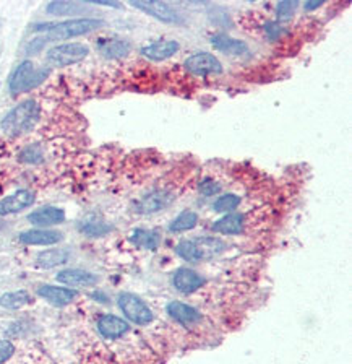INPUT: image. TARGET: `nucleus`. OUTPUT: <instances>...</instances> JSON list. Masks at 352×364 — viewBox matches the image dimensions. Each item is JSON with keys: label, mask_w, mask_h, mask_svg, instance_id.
<instances>
[{"label": "nucleus", "mask_w": 352, "mask_h": 364, "mask_svg": "<svg viewBox=\"0 0 352 364\" xmlns=\"http://www.w3.org/2000/svg\"><path fill=\"white\" fill-rule=\"evenodd\" d=\"M41 116V109L36 101H25L12 109L10 112L0 122V127L7 135L16 137L25 132H29Z\"/></svg>", "instance_id": "f257e3e1"}, {"label": "nucleus", "mask_w": 352, "mask_h": 364, "mask_svg": "<svg viewBox=\"0 0 352 364\" xmlns=\"http://www.w3.org/2000/svg\"><path fill=\"white\" fill-rule=\"evenodd\" d=\"M29 302H32V295L28 291H25V289L5 293V295L0 296V306L5 309H20L23 306L29 304Z\"/></svg>", "instance_id": "5701e85b"}, {"label": "nucleus", "mask_w": 352, "mask_h": 364, "mask_svg": "<svg viewBox=\"0 0 352 364\" xmlns=\"http://www.w3.org/2000/svg\"><path fill=\"white\" fill-rule=\"evenodd\" d=\"M321 5V2H307L305 8L307 10H314V8H318Z\"/></svg>", "instance_id": "f704fd0d"}, {"label": "nucleus", "mask_w": 352, "mask_h": 364, "mask_svg": "<svg viewBox=\"0 0 352 364\" xmlns=\"http://www.w3.org/2000/svg\"><path fill=\"white\" fill-rule=\"evenodd\" d=\"M239 205H240L239 195L224 194L219 197L216 202H214L213 208H214V212H218V213H227V212H232V210H236Z\"/></svg>", "instance_id": "bb28decb"}, {"label": "nucleus", "mask_w": 352, "mask_h": 364, "mask_svg": "<svg viewBox=\"0 0 352 364\" xmlns=\"http://www.w3.org/2000/svg\"><path fill=\"white\" fill-rule=\"evenodd\" d=\"M98 47L103 52V56L109 57V59L124 57L130 51V45L124 39H104V41L99 43Z\"/></svg>", "instance_id": "4be33fe9"}, {"label": "nucleus", "mask_w": 352, "mask_h": 364, "mask_svg": "<svg viewBox=\"0 0 352 364\" xmlns=\"http://www.w3.org/2000/svg\"><path fill=\"white\" fill-rule=\"evenodd\" d=\"M15 354V345L10 340H0V364L7 363Z\"/></svg>", "instance_id": "473e14b6"}, {"label": "nucleus", "mask_w": 352, "mask_h": 364, "mask_svg": "<svg viewBox=\"0 0 352 364\" xmlns=\"http://www.w3.org/2000/svg\"><path fill=\"white\" fill-rule=\"evenodd\" d=\"M49 67H34L32 60H25L12 73L8 86H10V91L13 95L25 93V91H29L41 85L49 77Z\"/></svg>", "instance_id": "7ed1b4c3"}, {"label": "nucleus", "mask_w": 352, "mask_h": 364, "mask_svg": "<svg viewBox=\"0 0 352 364\" xmlns=\"http://www.w3.org/2000/svg\"><path fill=\"white\" fill-rule=\"evenodd\" d=\"M65 220V212L57 207H44L28 215V221L34 226L46 228L52 225H60Z\"/></svg>", "instance_id": "2eb2a0df"}, {"label": "nucleus", "mask_w": 352, "mask_h": 364, "mask_svg": "<svg viewBox=\"0 0 352 364\" xmlns=\"http://www.w3.org/2000/svg\"><path fill=\"white\" fill-rule=\"evenodd\" d=\"M198 215L195 212H192V210H186V212H182L179 215V217H175L173 221H171L169 225V230L173 232H180V231H188V230H193L198 225Z\"/></svg>", "instance_id": "393cba45"}, {"label": "nucleus", "mask_w": 352, "mask_h": 364, "mask_svg": "<svg viewBox=\"0 0 352 364\" xmlns=\"http://www.w3.org/2000/svg\"><path fill=\"white\" fill-rule=\"evenodd\" d=\"M118 308H121L122 313L130 322H134L135 326H149L155 319L153 315V311L149 309V306L144 302L142 298H138L136 295H131V293H122L118 296Z\"/></svg>", "instance_id": "20e7f679"}, {"label": "nucleus", "mask_w": 352, "mask_h": 364, "mask_svg": "<svg viewBox=\"0 0 352 364\" xmlns=\"http://www.w3.org/2000/svg\"><path fill=\"white\" fill-rule=\"evenodd\" d=\"M244 215L240 213H229L226 217H223L221 220H218L213 225V230L216 232H221V234H240L242 230H244Z\"/></svg>", "instance_id": "aec40b11"}, {"label": "nucleus", "mask_w": 352, "mask_h": 364, "mask_svg": "<svg viewBox=\"0 0 352 364\" xmlns=\"http://www.w3.org/2000/svg\"><path fill=\"white\" fill-rule=\"evenodd\" d=\"M211 45L214 46V49L232 56H244L249 52V46L244 41L229 38L226 34H216V36L211 38Z\"/></svg>", "instance_id": "6ab92c4d"}, {"label": "nucleus", "mask_w": 352, "mask_h": 364, "mask_svg": "<svg viewBox=\"0 0 352 364\" xmlns=\"http://www.w3.org/2000/svg\"><path fill=\"white\" fill-rule=\"evenodd\" d=\"M68 257L70 252L67 249H47V251L39 254L36 262L41 269H54V267L65 264Z\"/></svg>", "instance_id": "412c9836"}, {"label": "nucleus", "mask_w": 352, "mask_h": 364, "mask_svg": "<svg viewBox=\"0 0 352 364\" xmlns=\"http://www.w3.org/2000/svg\"><path fill=\"white\" fill-rule=\"evenodd\" d=\"M130 241L131 244L136 245V247L148 249V251H155V249H158V245H160V238H158V234L147 230H135L131 232Z\"/></svg>", "instance_id": "b1692460"}, {"label": "nucleus", "mask_w": 352, "mask_h": 364, "mask_svg": "<svg viewBox=\"0 0 352 364\" xmlns=\"http://www.w3.org/2000/svg\"><path fill=\"white\" fill-rule=\"evenodd\" d=\"M175 199V195L169 191H155L149 192L148 195H144L143 199H140L136 202V212L143 213V215H151L158 213L161 210H164L166 207H169Z\"/></svg>", "instance_id": "423d86ee"}, {"label": "nucleus", "mask_w": 352, "mask_h": 364, "mask_svg": "<svg viewBox=\"0 0 352 364\" xmlns=\"http://www.w3.org/2000/svg\"><path fill=\"white\" fill-rule=\"evenodd\" d=\"M34 204V194L32 191H18L15 194L5 197L0 200V215L7 217V215H13L23 212L25 208L32 207Z\"/></svg>", "instance_id": "9d476101"}, {"label": "nucleus", "mask_w": 352, "mask_h": 364, "mask_svg": "<svg viewBox=\"0 0 352 364\" xmlns=\"http://www.w3.org/2000/svg\"><path fill=\"white\" fill-rule=\"evenodd\" d=\"M90 49L81 43H67V45H60L52 47L47 52V62L55 67H67L77 62H81L88 56Z\"/></svg>", "instance_id": "39448f33"}, {"label": "nucleus", "mask_w": 352, "mask_h": 364, "mask_svg": "<svg viewBox=\"0 0 352 364\" xmlns=\"http://www.w3.org/2000/svg\"><path fill=\"white\" fill-rule=\"evenodd\" d=\"M80 230L88 236H103L111 231V226L101 220H86L80 225Z\"/></svg>", "instance_id": "cd10ccee"}, {"label": "nucleus", "mask_w": 352, "mask_h": 364, "mask_svg": "<svg viewBox=\"0 0 352 364\" xmlns=\"http://www.w3.org/2000/svg\"><path fill=\"white\" fill-rule=\"evenodd\" d=\"M20 243L28 244V245H52L62 241V234L59 231L52 230H29L21 232L18 236Z\"/></svg>", "instance_id": "4468645a"}, {"label": "nucleus", "mask_w": 352, "mask_h": 364, "mask_svg": "<svg viewBox=\"0 0 352 364\" xmlns=\"http://www.w3.org/2000/svg\"><path fill=\"white\" fill-rule=\"evenodd\" d=\"M103 25H104L103 20L78 19V20L62 21V23L36 25L34 26V29H36V32L46 33L47 34L46 41H51V39H68L75 36H81V34L95 32V29L101 28Z\"/></svg>", "instance_id": "f03ea898"}, {"label": "nucleus", "mask_w": 352, "mask_h": 364, "mask_svg": "<svg viewBox=\"0 0 352 364\" xmlns=\"http://www.w3.org/2000/svg\"><path fill=\"white\" fill-rule=\"evenodd\" d=\"M297 5H299V2H296V0H286V2H279L278 8H276V12H278V19L289 20L290 16H292V13L296 12Z\"/></svg>", "instance_id": "7c9ffc66"}, {"label": "nucleus", "mask_w": 352, "mask_h": 364, "mask_svg": "<svg viewBox=\"0 0 352 364\" xmlns=\"http://www.w3.org/2000/svg\"><path fill=\"white\" fill-rule=\"evenodd\" d=\"M131 7L138 8L147 13V15L153 16V19L162 21V23H182V19L179 16V13L171 8L167 3L162 2H131Z\"/></svg>", "instance_id": "6e6552de"}, {"label": "nucleus", "mask_w": 352, "mask_h": 364, "mask_svg": "<svg viewBox=\"0 0 352 364\" xmlns=\"http://www.w3.org/2000/svg\"><path fill=\"white\" fill-rule=\"evenodd\" d=\"M98 330L104 339L117 340L122 339L130 330V326L124 319L117 317V315L104 314L98 319Z\"/></svg>", "instance_id": "1a4fd4ad"}, {"label": "nucleus", "mask_w": 352, "mask_h": 364, "mask_svg": "<svg viewBox=\"0 0 352 364\" xmlns=\"http://www.w3.org/2000/svg\"><path fill=\"white\" fill-rule=\"evenodd\" d=\"M203 283H205L203 276L190 269L175 270V274L173 276L174 288L182 293V295H192V293H195L197 289H200Z\"/></svg>", "instance_id": "9b49d317"}, {"label": "nucleus", "mask_w": 352, "mask_h": 364, "mask_svg": "<svg viewBox=\"0 0 352 364\" xmlns=\"http://www.w3.org/2000/svg\"><path fill=\"white\" fill-rule=\"evenodd\" d=\"M20 160L23 161V163H29V165L39 163V161L42 160L41 145L34 143V145H29V147H26L25 150L20 153Z\"/></svg>", "instance_id": "c85d7f7f"}, {"label": "nucleus", "mask_w": 352, "mask_h": 364, "mask_svg": "<svg viewBox=\"0 0 352 364\" xmlns=\"http://www.w3.org/2000/svg\"><path fill=\"white\" fill-rule=\"evenodd\" d=\"M265 32L270 39H276L281 34V28L276 23H266L265 25Z\"/></svg>", "instance_id": "72a5a7b5"}, {"label": "nucleus", "mask_w": 352, "mask_h": 364, "mask_svg": "<svg viewBox=\"0 0 352 364\" xmlns=\"http://www.w3.org/2000/svg\"><path fill=\"white\" fill-rule=\"evenodd\" d=\"M167 314L173 317L175 322L182 324V326H195L201 320V313H198L192 306L184 304L180 301H173L167 304Z\"/></svg>", "instance_id": "ddd939ff"}, {"label": "nucleus", "mask_w": 352, "mask_h": 364, "mask_svg": "<svg viewBox=\"0 0 352 364\" xmlns=\"http://www.w3.org/2000/svg\"><path fill=\"white\" fill-rule=\"evenodd\" d=\"M200 192L205 197H213L221 192V184L213 181V179H205V181L200 182Z\"/></svg>", "instance_id": "2f4dec72"}, {"label": "nucleus", "mask_w": 352, "mask_h": 364, "mask_svg": "<svg viewBox=\"0 0 352 364\" xmlns=\"http://www.w3.org/2000/svg\"><path fill=\"white\" fill-rule=\"evenodd\" d=\"M38 295L41 296L42 300L49 301L51 304H54V306H67L78 296V293L70 288L42 284V287L38 288Z\"/></svg>", "instance_id": "f8f14e48"}, {"label": "nucleus", "mask_w": 352, "mask_h": 364, "mask_svg": "<svg viewBox=\"0 0 352 364\" xmlns=\"http://www.w3.org/2000/svg\"><path fill=\"white\" fill-rule=\"evenodd\" d=\"M57 280H59L60 283L68 284V287H93V284L98 283V276L95 274L78 269L59 271V274H57Z\"/></svg>", "instance_id": "dca6fc26"}, {"label": "nucleus", "mask_w": 352, "mask_h": 364, "mask_svg": "<svg viewBox=\"0 0 352 364\" xmlns=\"http://www.w3.org/2000/svg\"><path fill=\"white\" fill-rule=\"evenodd\" d=\"M83 10L81 3L77 2H51L47 5V13L51 15H73Z\"/></svg>", "instance_id": "a878e982"}, {"label": "nucleus", "mask_w": 352, "mask_h": 364, "mask_svg": "<svg viewBox=\"0 0 352 364\" xmlns=\"http://www.w3.org/2000/svg\"><path fill=\"white\" fill-rule=\"evenodd\" d=\"M193 244H195V251L198 262L206 260V258H213L219 256L226 251V243L218 238H198L193 239Z\"/></svg>", "instance_id": "f3484780"}, {"label": "nucleus", "mask_w": 352, "mask_h": 364, "mask_svg": "<svg viewBox=\"0 0 352 364\" xmlns=\"http://www.w3.org/2000/svg\"><path fill=\"white\" fill-rule=\"evenodd\" d=\"M186 67L188 72L197 73V75H210V73L223 72V65L218 57L208 52H198L186 60Z\"/></svg>", "instance_id": "0eeeda50"}, {"label": "nucleus", "mask_w": 352, "mask_h": 364, "mask_svg": "<svg viewBox=\"0 0 352 364\" xmlns=\"http://www.w3.org/2000/svg\"><path fill=\"white\" fill-rule=\"evenodd\" d=\"M179 51V43L174 39H164V41H156L153 45L143 47L142 52L149 60H166L173 57Z\"/></svg>", "instance_id": "a211bd4d"}, {"label": "nucleus", "mask_w": 352, "mask_h": 364, "mask_svg": "<svg viewBox=\"0 0 352 364\" xmlns=\"http://www.w3.org/2000/svg\"><path fill=\"white\" fill-rule=\"evenodd\" d=\"M175 252H177V256L182 257L184 260L198 262L195 244H193V241H182V243H179L177 247H175Z\"/></svg>", "instance_id": "c756f323"}]
</instances>
